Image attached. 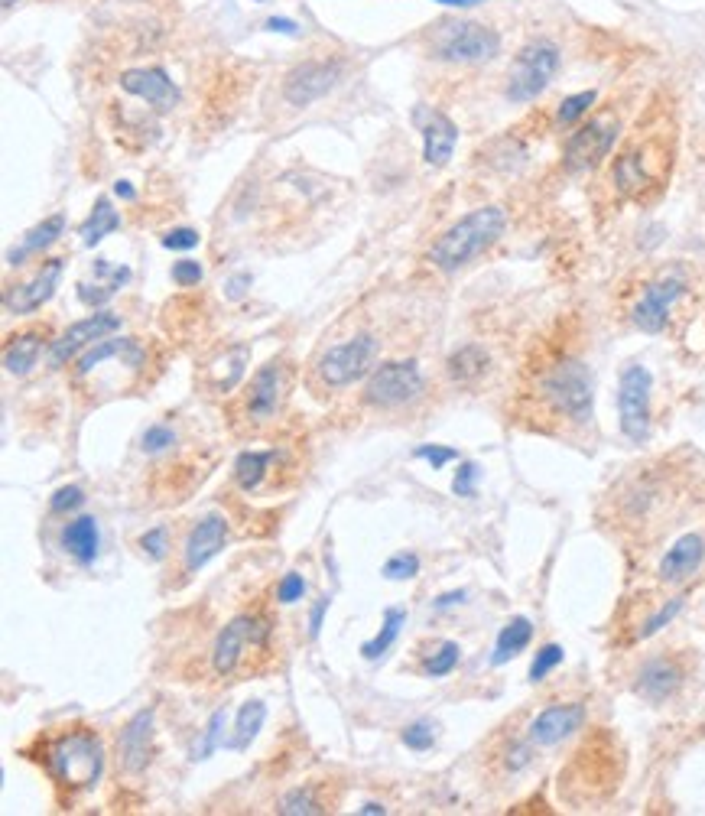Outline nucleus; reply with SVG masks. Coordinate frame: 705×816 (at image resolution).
Returning a JSON list of instances; mask_svg holds the SVG:
<instances>
[{
  "mask_svg": "<svg viewBox=\"0 0 705 816\" xmlns=\"http://www.w3.org/2000/svg\"><path fill=\"white\" fill-rule=\"evenodd\" d=\"M465 602V592L459 589V592H446L442 595V599L436 602V608H452V605H462Z\"/></svg>",
  "mask_w": 705,
  "mask_h": 816,
  "instance_id": "56",
  "label": "nucleus"
},
{
  "mask_svg": "<svg viewBox=\"0 0 705 816\" xmlns=\"http://www.w3.org/2000/svg\"><path fill=\"white\" fill-rule=\"evenodd\" d=\"M247 358H251V348L247 345H231L221 348L212 358L199 368V384L208 394H231L234 387L244 381Z\"/></svg>",
  "mask_w": 705,
  "mask_h": 816,
  "instance_id": "24",
  "label": "nucleus"
},
{
  "mask_svg": "<svg viewBox=\"0 0 705 816\" xmlns=\"http://www.w3.org/2000/svg\"><path fill=\"white\" fill-rule=\"evenodd\" d=\"M173 280H176V287H199L202 283V264L199 261H176L173 264Z\"/></svg>",
  "mask_w": 705,
  "mask_h": 816,
  "instance_id": "51",
  "label": "nucleus"
},
{
  "mask_svg": "<svg viewBox=\"0 0 705 816\" xmlns=\"http://www.w3.org/2000/svg\"><path fill=\"white\" fill-rule=\"evenodd\" d=\"M225 719H228V712H225V709H215V712H212V719H208V725H205L202 745L195 748V758H208V755H212L215 745H218V738H221V725H225Z\"/></svg>",
  "mask_w": 705,
  "mask_h": 816,
  "instance_id": "48",
  "label": "nucleus"
},
{
  "mask_svg": "<svg viewBox=\"0 0 705 816\" xmlns=\"http://www.w3.org/2000/svg\"><path fill=\"white\" fill-rule=\"evenodd\" d=\"M117 228H121V215H117L111 209V202L101 196L95 202V209H91V215L85 218V225L78 228V235H82L85 248H95V244H101L108 235H114Z\"/></svg>",
  "mask_w": 705,
  "mask_h": 816,
  "instance_id": "36",
  "label": "nucleus"
},
{
  "mask_svg": "<svg viewBox=\"0 0 705 816\" xmlns=\"http://www.w3.org/2000/svg\"><path fill=\"white\" fill-rule=\"evenodd\" d=\"M481 478V465L478 462H462L459 472L452 478V491L459 498H475V482Z\"/></svg>",
  "mask_w": 705,
  "mask_h": 816,
  "instance_id": "46",
  "label": "nucleus"
},
{
  "mask_svg": "<svg viewBox=\"0 0 705 816\" xmlns=\"http://www.w3.org/2000/svg\"><path fill=\"white\" fill-rule=\"evenodd\" d=\"M303 595H306V579L299 573H286L280 579V586H277V602L280 605H293V602L303 599Z\"/></svg>",
  "mask_w": 705,
  "mask_h": 816,
  "instance_id": "50",
  "label": "nucleus"
},
{
  "mask_svg": "<svg viewBox=\"0 0 705 816\" xmlns=\"http://www.w3.org/2000/svg\"><path fill=\"white\" fill-rule=\"evenodd\" d=\"M62 231H65V218H62V215H49L46 222H39V225L30 231V235L23 238V244H20L17 251H10V254H7V261H10L13 267H20L30 254H43V251L49 248V244H56Z\"/></svg>",
  "mask_w": 705,
  "mask_h": 816,
  "instance_id": "34",
  "label": "nucleus"
},
{
  "mask_svg": "<svg viewBox=\"0 0 705 816\" xmlns=\"http://www.w3.org/2000/svg\"><path fill=\"white\" fill-rule=\"evenodd\" d=\"M705 560V537L702 534H683L673 547L663 553V560L657 566L660 582L667 586H680L689 576L699 573V566Z\"/></svg>",
  "mask_w": 705,
  "mask_h": 816,
  "instance_id": "26",
  "label": "nucleus"
},
{
  "mask_svg": "<svg viewBox=\"0 0 705 816\" xmlns=\"http://www.w3.org/2000/svg\"><path fill=\"white\" fill-rule=\"evenodd\" d=\"M459 660H462V647L455 644V641H439L433 651H429L423 657V677L429 680H442V677H449V673L459 667Z\"/></svg>",
  "mask_w": 705,
  "mask_h": 816,
  "instance_id": "38",
  "label": "nucleus"
},
{
  "mask_svg": "<svg viewBox=\"0 0 705 816\" xmlns=\"http://www.w3.org/2000/svg\"><path fill=\"white\" fill-rule=\"evenodd\" d=\"M530 641H533V625H530V618L514 615V618L501 628L498 641H494L491 664H494V667H504L507 660H514L520 651H527V644H530Z\"/></svg>",
  "mask_w": 705,
  "mask_h": 816,
  "instance_id": "32",
  "label": "nucleus"
},
{
  "mask_svg": "<svg viewBox=\"0 0 705 816\" xmlns=\"http://www.w3.org/2000/svg\"><path fill=\"white\" fill-rule=\"evenodd\" d=\"M82 501H85V491L78 488V485H65L59 488L56 495L49 498V511L52 514H69L75 508H82Z\"/></svg>",
  "mask_w": 705,
  "mask_h": 816,
  "instance_id": "47",
  "label": "nucleus"
},
{
  "mask_svg": "<svg viewBox=\"0 0 705 816\" xmlns=\"http://www.w3.org/2000/svg\"><path fill=\"white\" fill-rule=\"evenodd\" d=\"M121 88L143 98L153 111H173L179 105V88L163 69H130L121 75Z\"/></svg>",
  "mask_w": 705,
  "mask_h": 816,
  "instance_id": "25",
  "label": "nucleus"
},
{
  "mask_svg": "<svg viewBox=\"0 0 705 816\" xmlns=\"http://www.w3.org/2000/svg\"><path fill=\"white\" fill-rule=\"evenodd\" d=\"M507 228V215L498 205H485V209L468 212L465 218H459L452 228H446L439 235V241L429 248V264L442 274H455L481 257L485 251H491L494 244L501 241Z\"/></svg>",
  "mask_w": 705,
  "mask_h": 816,
  "instance_id": "4",
  "label": "nucleus"
},
{
  "mask_svg": "<svg viewBox=\"0 0 705 816\" xmlns=\"http://www.w3.org/2000/svg\"><path fill=\"white\" fill-rule=\"evenodd\" d=\"M114 196L124 199V202H134V189H130V183H124V179H121V183H114Z\"/></svg>",
  "mask_w": 705,
  "mask_h": 816,
  "instance_id": "57",
  "label": "nucleus"
},
{
  "mask_svg": "<svg viewBox=\"0 0 705 816\" xmlns=\"http://www.w3.org/2000/svg\"><path fill=\"white\" fill-rule=\"evenodd\" d=\"M358 813H368V816H374V813H387V807H381V803H364V807H361Z\"/></svg>",
  "mask_w": 705,
  "mask_h": 816,
  "instance_id": "59",
  "label": "nucleus"
},
{
  "mask_svg": "<svg viewBox=\"0 0 705 816\" xmlns=\"http://www.w3.org/2000/svg\"><path fill=\"white\" fill-rule=\"evenodd\" d=\"M257 4H264V0H257Z\"/></svg>",
  "mask_w": 705,
  "mask_h": 816,
  "instance_id": "61",
  "label": "nucleus"
},
{
  "mask_svg": "<svg viewBox=\"0 0 705 816\" xmlns=\"http://www.w3.org/2000/svg\"><path fill=\"white\" fill-rule=\"evenodd\" d=\"M286 394H290V365L273 358L254 374L251 384L244 387V397L238 407L244 423L251 426V430H260V426L273 423L286 404Z\"/></svg>",
  "mask_w": 705,
  "mask_h": 816,
  "instance_id": "10",
  "label": "nucleus"
},
{
  "mask_svg": "<svg viewBox=\"0 0 705 816\" xmlns=\"http://www.w3.org/2000/svg\"><path fill=\"white\" fill-rule=\"evenodd\" d=\"M527 404L533 417V430L559 433V430H579L592 423L595 413V378L592 368L579 355L556 352L543 358L533 368V378L527 387Z\"/></svg>",
  "mask_w": 705,
  "mask_h": 816,
  "instance_id": "1",
  "label": "nucleus"
},
{
  "mask_svg": "<svg viewBox=\"0 0 705 816\" xmlns=\"http://www.w3.org/2000/svg\"><path fill=\"white\" fill-rule=\"evenodd\" d=\"M683 605H686V599H683V595H676V599H670L663 608H657V612L650 615V618H644V625L637 628V641L654 638V634H657L663 625H670V621H673L676 615H680V608H683Z\"/></svg>",
  "mask_w": 705,
  "mask_h": 816,
  "instance_id": "39",
  "label": "nucleus"
},
{
  "mask_svg": "<svg viewBox=\"0 0 705 816\" xmlns=\"http://www.w3.org/2000/svg\"><path fill=\"white\" fill-rule=\"evenodd\" d=\"M176 443V433L169 430V426H150L147 433H143V443H140V449L143 452H150V456H156V452H163V449H169Z\"/></svg>",
  "mask_w": 705,
  "mask_h": 816,
  "instance_id": "49",
  "label": "nucleus"
},
{
  "mask_svg": "<svg viewBox=\"0 0 705 816\" xmlns=\"http://www.w3.org/2000/svg\"><path fill=\"white\" fill-rule=\"evenodd\" d=\"M598 101V95L595 92H579V95H569L563 105H559V111H556V121H559V127H569V124H576L582 114H589V108L595 105Z\"/></svg>",
  "mask_w": 705,
  "mask_h": 816,
  "instance_id": "41",
  "label": "nucleus"
},
{
  "mask_svg": "<svg viewBox=\"0 0 705 816\" xmlns=\"http://www.w3.org/2000/svg\"><path fill=\"white\" fill-rule=\"evenodd\" d=\"M530 761H533V742H530V738H527V742H520V738L511 735V738H504V742L494 751H488V764L498 771V777H517Z\"/></svg>",
  "mask_w": 705,
  "mask_h": 816,
  "instance_id": "33",
  "label": "nucleus"
},
{
  "mask_svg": "<svg viewBox=\"0 0 705 816\" xmlns=\"http://www.w3.org/2000/svg\"><path fill=\"white\" fill-rule=\"evenodd\" d=\"M117 761L127 774H143L153 761V706L134 712L117 735Z\"/></svg>",
  "mask_w": 705,
  "mask_h": 816,
  "instance_id": "20",
  "label": "nucleus"
},
{
  "mask_svg": "<svg viewBox=\"0 0 705 816\" xmlns=\"http://www.w3.org/2000/svg\"><path fill=\"white\" fill-rule=\"evenodd\" d=\"M104 365H117L124 371L140 374L143 365H147V352H143V345L134 342V339H111V335H108V339L95 342L82 358H78V365L72 371L75 384L95 378V374L104 371Z\"/></svg>",
  "mask_w": 705,
  "mask_h": 816,
  "instance_id": "16",
  "label": "nucleus"
},
{
  "mask_svg": "<svg viewBox=\"0 0 705 816\" xmlns=\"http://www.w3.org/2000/svg\"><path fill=\"white\" fill-rule=\"evenodd\" d=\"M228 547V521L221 514H205L199 524L189 530L186 547H182V573L192 576L199 569L215 560V556Z\"/></svg>",
  "mask_w": 705,
  "mask_h": 816,
  "instance_id": "22",
  "label": "nucleus"
},
{
  "mask_svg": "<svg viewBox=\"0 0 705 816\" xmlns=\"http://www.w3.org/2000/svg\"><path fill=\"white\" fill-rule=\"evenodd\" d=\"M413 124L420 127L423 134V160L429 166H446L455 153V144H459V127L442 111L426 108V105L413 111Z\"/></svg>",
  "mask_w": 705,
  "mask_h": 816,
  "instance_id": "23",
  "label": "nucleus"
},
{
  "mask_svg": "<svg viewBox=\"0 0 705 816\" xmlns=\"http://www.w3.org/2000/svg\"><path fill=\"white\" fill-rule=\"evenodd\" d=\"M247 283H251V274H238V277H231L228 280V300H241V296L247 293Z\"/></svg>",
  "mask_w": 705,
  "mask_h": 816,
  "instance_id": "54",
  "label": "nucleus"
},
{
  "mask_svg": "<svg viewBox=\"0 0 705 816\" xmlns=\"http://www.w3.org/2000/svg\"><path fill=\"white\" fill-rule=\"evenodd\" d=\"M563 647L559 644H543L540 651H537V657H533V664H530V683H540V680H546L550 677V673L563 664Z\"/></svg>",
  "mask_w": 705,
  "mask_h": 816,
  "instance_id": "40",
  "label": "nucleus"
},
{
  "mask_svg": "<svg viewBox=\"0 0 705 816\" xmlns=\"http://www.w3.org/2000/svg\"><path fill=\"white\" fill-rule=\"evenodd\" d=\"M429 49L442 62H488L501 53V36L475 20H442L429 33Z\"/></svg>",
  "mask_w": 705,
  "mask_h": 816,
  "instance_id": "7",
  "label": "nucleus"
},
{
  "mask_svg": "<svg viewBox=\"0 0 705 816\" xmlns=\"http://www.w3.org/2000/svg\"><path fill=\"white\" fill-rule=\"evenodd\" d=\"M585 716H589V712H585L582 703H553L533 716V722L527 725V738L533 745H543V748L559 745L582 729Z\"/></svg>",
  "mask_w": 705,
  "mask_h": 816,
  "instance_id": "21",
  "label": "nucleus"
},
{
  "mask_svg": "<svg viewBox=\"0 0 705 816\" xmlns=\"http://www.w3.org/2000/svg\"><path fill=\"white\" fill-rule=\"evenodd\" d=\"M439 4H446V7H475V4H481V0H439Z\"/></svg>",
  "mask_w": 705,
  "mask_h": 816,
  "instance_id": "58",
  "label": "nucleus"
},
{
  "mask_svg": "<svg viewBox=\"0 0 705 816\" xmlns=\"http://www.w3.org/2000/svg\"><path fill=\"white\" fill-rule=\"evenodd\" d=\"M264 719H267V706L260 703V699H247V703L238 709V722H234V735H231L228 748H234V751L251 748L257 732L264 729Z\"/></svg>",
  "mask_w": 705,
  "mask_h": 816,
  "instance_id": "35",
  "label": "nucleus"
},
{
  "mask_svg": "<svg viewBox=\"0 0 705 816\" xmlns=\"http://www.w3.org/2000/svg\"><path fill=\"white\" fill-rule=\"evenodd\" d=\"M559 72V49L550 40H537L524 46L511 62L507 72V98L514 105H527V101L540 98Z\"/></svg>",
  "mask_w": 705,
  "mask_h": 816,
  "instance_id": "9",
  "label": "nucleus"
},
{
  "mask_svg": "<svg viewBox=\"0 0 705 816\" xmlns=\"http://www.w3.org/2000/svg\"><path fill=\"white\" fill-rule=\"evenodd\" d=\"M329 605H332V599H329V595H322V599L316 602V608H312V615H309V638H319L322 618H325V612H329Z\"/></svg>",
  "mask_w": 705,
  "mask_h": 816,
  "instance_id": "53",
  "label": "nucleus"
},
{
  "mask_svg": "<svg viewBox=\"0 0 705 816\" xmlns=\"http://www.w3.org/2000/svg\"><path fill=\"white\" fill-rule=\"evenodd\" d=\"M199 244V231H192V228H176V231H169V235H163V248L169 251H189Z\"/></svg>",
  "mask_w": 705,
  "mask_h": 816,
  "instance_id": "52",
  "label": "nucleus"
},
{
  "mask_svg": "<svg viewBox=\"0 0 705 816\" xmlns=\"http://www.w3.org/2000/svg\"><path fill=\"white\" fill-rule=\"evenodd\" d=\"M13 4H17V0H4V7H13Z\"/></svg>",
  "mask_w": 705,
  "mask_h": 816,
  "instance_id": "60",
  "label": "nucleus"
},
{
  "mask_svg": "<svg viewBox=\"0 0 705 816\" xmlns=\"http://www.w3.org/2000/svg\"><path fill=\"white\" fill-rule=\"evenodd\" d=\"M400 742L413 748V751H429L436 745V725L433 722H413V725H403V732H400Z\"/></svg>",
  "mask_w": 705,
  "mask_h": 816,
  "instance_id": "42",
  "label": "nucleus"
},
{
  "mask_svg": "<svg viewBox=\"0 0 705 816\" xmlns=\"http://www.w3.org/2000/svg\"><path fill=\"white\" fill-rule=\"evenodd\" d=\"M423 394V371L413 358L407 361H387L374 368L368 384H364V404L377 410H400L413 404Z\"/></svg>",
  "mask_w": 705,
  "mask_h": 816,
  "instance_id": "11",
  "label": "nucleus"
},
{
  "mask_svg": "<svg viewBox=\"0 0 705 816\" xmlns=\"http://www.w3.org/2000/svg\"><path fill=\"white\" fill-rule=\"evenodd\" d=\"M650 391L654 378L644 365H628L618 378V426L631 443L650 436Z\"/></svg>",
  "mask_w": 705,
  "mask_h": 816,
  "instance_id": "13",
  "label": "nucleus"
},
{
  "mask_svg": "<svg viewBox=\"0 0 705 816\" xmlns=\"http://www.w3.org/2000/svg\"><path fill=\"white\" fill-rule=\"evenodd\" d=\"M277 449H247L241 452L238 459H234V482H238L241 491H257L264 485V478L273 472V465H277Z\"/></svg>",
  "mask_w": 705,
  "mask_h": 816,
  "instance_id": "30",
  "label": "nucleus"
},
{
  "mask_svg": "<svg viewBox=\"0 0 705 816\" xmlns=\"http://www.w3.org/2000/svg\"><path fill=\"white\" fill-rule=\"evenodd\" d=\"M488 365H491V358L488 352L481 345H462V348H455V352L449 355L446 361V374H449V381L452 384H478L481 378L488 374Z\"/></svg>",
  "mask_w": 705,
  "mask_h": 816,
  "instance_id": "29",
  "label": "nucleus"
},
{
  "mask_svg": "<svg viewBox=\"0 0 705 816\" xmlns=\"http://www.w3.org/2000/svg\"><path fill=\"white\" fill-rule=\"evenodd\" d=\"M413 456L416 459H426L429 469H446L449 462L459 459V449H449V446H439V443H426V446H416Z\"/></svg>",
  "mask_w": 705,
  "mask_h": 816,
  "instance_id": "45",
  "label": "nucleus"
},
{
  "mask_svg": "<svg viewBox=\"0 0 705 816\" xmlns=\"http://www.w3.org/2000/svg\"><path fill=\"white\" fill-rule=\"evenodd\" d=\"M621 751L615 748V738L608 732H598L585 742L572 764L566 768L563 781H559V790L563 797L572 803H589V800H602L608 797L611 790L618 787L621 777Z\"/></svg>",
  "mask_w": 705,
  "mask_h": 816,
  "instance_id": "5",
  "label": "nucleus"
},
{
  "mask_svg": "<svg viewBox=\"0 0 705 816\" xmlns=\"http://www.w3.org/2000/svg\"><path fill=\"white\" fill-rule=\"evenodd\" d=\"M618 131H621V121L618 114H595L592 121H585L576 134L566 140V150H563V166L569 173H585V170H595L598 163H602L611 147H615L618 140Z\"/></svg>",
  "mask_w": 705,
  "mask_h": 816,
  "instance_id": "12",
  "label": "nucleus"
},
{
  "mask_svg": "<svg viewBox=\"0 0 705 816\" xmlns=\"http://www.w3.org/2000/svg\"><path fill=\"white\" fill-rule=\"evenodd\" d=\"M62 257H49L43 261V267L36 270L30 280L17 283V287H10L4 293V306L7 313L13 316H26V313H36L39 306L52 300V293H56L59 280H62Z\"/></svg>",
  "mask_w": 705,
  "mask_h": 816,
  "instance_id": "19",
  "label": "nucleus"
},
{
  "mask_svg": "<svg viewBox=\"0 0 705 816\" xmlns=\"http://www.w3.org/2000/svg\"><path fill=\"white\" fill-rule=\"evenodd\" d=\"M676 127L667 111H654L634 127L628 144L611 163V186L621 199L654 202L673 173Z\"/></svg>",
  "mask_w": 705,
  "mask_h": 816,
  "instance_id": "2",
  "label": "nucleus"
},
{
  "mask_svg": "<svg viewBox=\"0 0 705 816\" xmlns=\"http://www.w3.org/2000/svg\"><path fill=\"white\" fill-rule=\"evenodd\" d=\"M381 573L387 579H413L416 573H420V556L416 553H397V556H390V560L384 563Z\"/></svg>",
  "mask_w": 705,
  "mask_h": 816,
  "instance_id": "44",
  "label": "nucleus"
},
{
  "mask_svg": "<svg viewBox=\"0 0 705 816\" xmlns=\"http://www.w3.org/2000/svg\"><path fill=\"white\" fill-rule=\"evenodd\" d=\"M39 764L62 794H82L98 784L104 771L101 735L88 725H72V729L39 738Z\"/></svg>",
  "mask_w": 705,
  "mask_h": 816,
  "instance_id": "3",
  "label": "nucleus"
},
{
  "mask_svg": "<svg viewBox=\"0 0 705 816\" xmlns=\"http://www.w3.org/2000/svg\"><path fill=\"white\" fill-rule=\"evenodd\" d=\"M342 79V62L338 59H309L303 66H296L283 82V98L293 108H306L312 101H319L332 92Z\"/></svg>",
  "mask_w": 705,
  "mask_h": 816,
  "instance_id": "15",
  "label": "nucleus"
},
{
  "mask_svg": "<svg viewBox=\"0 0 705 816\" xmlns=\"http://www.w3.org/2000/svg\"><path fill=\"white\" fill-rule=\"evenodd\" d=\"M377 352H381V345H377L374 335H351L348 342L325 348V352L316 358V368L312 371H316V381L322 387L338 391V387H348V384L361 381L364 374H371Z\"/></svg>",
  "mask_w": 705,
  "mask_h": 816,
  "instance_id": "8",
  "label": "nucleus"
},
{
  "mask_svg": "<svg viewBox=\"0 0 705 816\" xmlns=\"http://www.w3.org/2000/svg\"><path fill=\"white\" fill-rule=\"evenodd\" d=\"M62 547H65V553H69L75 563H82V566L95 563L98 547H101V530H98L95 517L82 514V517H75V521L65 524V530H62Z\"/></svg>",
  "mask_w": 705,
  "mask_h": 816,
  "instance_id": "28",
  "label": "nucleus"
},
{
  "mask_svg": "<svg viewBox=\"0 0 705 816\" xmlns=\"http://www.w3.org/2000/svg\"><path fill=\"white\" fill-rule=\"evenodd\" d=\"M683 293H686V280L680 274H663L660 280H654L634 306V313H631L634 326L644 332H663L667 329L670 309L676 306V300H680Z\"/></svg>",
  "mask_w": 705,
  "mask_h": 816,
  "instance_id": "18",
  "label": "nucleus"
},
{
  "mask_svg": "<svg viewBox=\"0 0 705 816\" xmlns=\"http://www.w3.org/2000/svg\"><path fill=\"white\" fill-rule=\"evenodd\" d=\"M332 797H325V784H303L286 790L277 803V813L283 816H312V813H329Z\"/></svg>",
  "mask_w": 705,
  "mask_h": 816,
  "instance_id": "31",
  "label": "nucleus"
},
{
  "mask_svg": "<svg viewBox=\"0 0 705 816\" xmlns=\"http://www.w3.org/2000/svg\"><path fill=\"white\" fill-rule=\"evenodd\" d=\"M137 543H140L143 556H147V560H153V563H160V560H166V556H169V530L166 527L147 530V534H143Z\"/></svg>",
  "mask_w": 705,
  "mask_h": 816,
  "instance_id": "43",
  "label": "nucleus"
},
{
  "mask_svg": "<svg viewBox=\"0 0 705 816\" xmlns=\"http://www.w3.org/2000/svg\"><path fill=\"white\" fill-rule=\"evenodd\" d=\"M689 677V664L683 654H657L641 664L634 677V693L650 706H663L683 690V683Z\"/></svg>",
  "mask_w": 705,
  "mask_h": 816,
  "instance_id": "14",
  "label": "nucleus"
},
{
  "mask_svg": "<svg viewBox=\"0 0 705 816\" xmlns=\"http://www.w3.org/2000/svg\"><path fill=\"white\" fill-rule=\"evenodd\" d=\"M121 329V316L117 313H95L82 322H75L72 329H65L59 339H52V348H49V368H65L69 361L82 352V348H91L95 342L108 339Z\"/></svg>",
  "mask_w": 705,
  "mask_h": 816,
  "instance_id": "17",
  "label": "nucleus"
},
{
  "mask_svg": "<svg viewBox=\"0 0 705 816\" xmlns=\"http://www.w3.org/2000/svg\"><path fill=\"white\" fill-rule=\"evenodd\" d=\"M403 621H407V608H387V612H384V621H381V631H377L371 641H364V644H361V657H364V660L384 657V654L390 651V647L397 644Z\"/></svg>",
  "mask_w": 705,
  "mask_h": 816,
  "instance_id": "37",
  "label": "nucleus"
},
{
  "mask_svg": "<svg viewBox=\"0 0 705 816\" xmlns=\"http://www.w3.org/2000/svg\"><path fill=\"white\" fill-rule=\"evenodd\" d=\"M267 30H273V33H286V36H299V27L293 20H286V17H270L267 20Z\"/></svg>",
  "mask_w": 705,
  "mask_h": 816,
  "instance_id": "55",
  "label": "nucleus"
},
{
  "mask_svg": "<svg viewBox=\"0 0 705 816\" xmlns=\"http://www.w3.org/2000/svg\"><path fill=\"white\" fill-rule=\"evenodd\" d=\"M273 638V618L264 612H241L218 631L212 644V670L218 677H234L247 654H267Z\"/></svg>",
  "mask_w": 705,
  "mask_h": 816,
  "instance_id": "6",
  "label": "nucleus"
},
{
  "mask_svg": "<svg viewBox=\"0 0 705 816\" xmlns=\"http://www.w3.org/2000/svg\"><path fill=\"white\" fill-rule=\"evenodd\" d=\"M46 335L49 329H26L20 335H10V342L4 345V368L7 374H17V378H23V374H30L36 365H39V355H43V345H46Z\"/></svg>",
  "mask_w": 705,
  "mask_h": 816,
  "instance_id": "27",
  "label": "nucleus"
}]
</instances>
